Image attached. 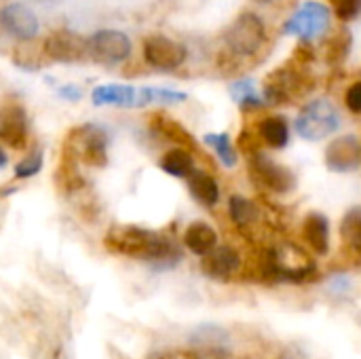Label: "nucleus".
Returning <instances> with one entry per match:
<instances>
[{
  "instance_id": "obj_1",
  "label": "nucleus",
  "mask_w": 361,
  "mask_h": 359,
  "mask_svg": "<svg viewBox=\"0 0 361 359\" xmlns=\"http://www.w3.org/2000/svg\"><path fill=\"white\" fill-rule=\"evenodd\" d=\"M104 245L112 254L144 260L159 269H169L182 258V252L169 237L133 224L112 226L104 237Z\"/></svg>"
},
{
  "instance_id": "obj_2",
  "label": "nucleus",
  "mask_w": 361,
  "mask_h": 359,
  "mask_svg": "<svg viewBox=\"0 0 361 359\" xmlns=\"http://www.w3.org/2000/svg\"><path fill=\"white\" fill-rule=\"evenodd\" d=\"M61 150L87 167L102 169L108 165V133L97 125H78L70 129Z\"/></svg>"
},
{
  "instance_id": "obj_3",
  "label": "nucleus",
  "mask_w": 361,
  "mask_h": 359,
  "mask_svg": "<svg viewBox=\"0 0 361 359\" xmlns=\"http://www.w3.org/2000/svg\"><path fill=\"white\" fill-rule=\"evenodd\" d=\"M341 127V112L338 108L326 99V97H317L311 99L296 116L294 121V129L302 140L309 142H319L330 138L332 133H336Z\"/></svg>"
},
{
  "instance_id": "obj_4",
  "label": "nucleus",
  "mask_w": 361,
  "mask_h": 359,
  "mask_svg": "<svg viewBox=\"0 0 361 359\" xmlns=\"http://www.w3.org/2000/svg\"><path fill=\"white\" fill-rule=\"evenodd\" d=\"M226 49L239 57H254L267 42V30L256 13H241L224 34Z\"/></svg>"
},
{
  "instance_id": "obj_5",
  "label": "nucleus",
  "mask_w": 361,
  "mask_h": 359,
  "mask_svg": "<svg viewBox=\"0 0 361 359\" xmlns=\"http://www.w3.org/2000/svg\"><path fill=\"white\" fill-rule=\"evenodd\" d=\"M247 174H250V180L256 188H262V190L273 193V195H288L296 188L294 174L286 165L267 157L264 152L250 157Z\"/></svg>"
},
{
  "instance_id": "obj_6",
  "label": "nucleus",
  "mask_w": 361,
  "mask_h": 359,
  "mask_svg": "<svg viewBox=\"0 0 361 359\" xmlns=\"http://www.w3.org/2000/svg\"><path fill=\"white\" fill-rule=\"evenodd\" d=\"M328 28H330V8L317 0H307L286 21L283 34L296 36L309 42V40L322 38L328 32Z\"/></svg>"
},
{
  "instance_id": "obj_7",
  "label": "nucleus",
  "mask_w": 361,
  "mask_h": 359,
  "mask_svg": "<svg viewBox=\"0 0 361 359\" xmlns=\"http://www.w3.org/2000/svg\"><path fill=\"white\" fill-rule=\"evenodd\" d=\"M309 89H313L311 78L302 76L298 70L279 68L267 76L264 89H262V99L271 106H281V104H290V102L302 97L305 93H309Z\"/></svg>"
},
{
  "instance_id": "obj_8",
  "label": "nucleus",
  "mask_w": 361,
  "mask_h": 359,
  "mask_svg": "<svg viewBox=\"0 0 361 359\" xmlns=\"http://www.w3.org/2000/svg\"><path fill=\"white\" fill-rule=\"evenodd\" d=\"M87 55L104 66H116L131 55V40L118 30H99L87 40Z\"/></svg>"
},
{
  "instance_id": "obj_9",
  "label": "nucleus",
  "mask_w": 361,
  "mask_h": 359,
  "mask_svg": "<svg viewBox=\"0 0 361 359\" xmlns=\"http://www.w3.org/2000/svg\"><path fill=\"white\" fill-rule=\"evenodd\" d=\"M30 129H27V114L25 108L15 102L6 99L0 104V142L8 148L21 150L27 146Z\"/></svg>"
},
{
  "instance_id": "obj_10",
  "label": "nucleus",
  "mask_w": 361,
  "mask_h": 359,
  "mask_svg": "<svg viewBox=\"0 0 361 359\" xmlns=\"http://www.w3.org/2000/svg\"><path fill=\"white\" fill-rule=\"evenodd\" d=\"M186 47L167 38V36H150L144 40V61L161 72H171L186 61Z\"/></svg>"
},
{
  "instance_id": "obj_11",
  "label": "nucleus",
  "mask_w": 361,
  "mask_h": 359,
  "mask_svg": "<svg viewBox=\"0 0 361 359\" xmlns=\"http://www.w3.org/2000/svg\"><path fill=\"white\" fill-rule=\"evenodd\" d=\"M44 55L59 63H76L87 55V40L72 30H55L47 36Z\"/></svg>"
},
{
  "instance_id": "obj_12",
  "label": "nucleus",
  "mask_w": 361,
  "mask_h": 359,
  "mask_svg": "<svg viewBox=\"0 0 361 359\" xmlns=\"http://www.w3.org/2000/svg\"><path fill=\"white\" fill-rule=\"evenodd\" d=\"M324 163L330 171L349 174L361 167V142L355 135H341L328 142Z\"/></svg>"
},
{
  "instance_id": "obj_13",
  "label": "nucleus",
  "mask_w": 361,
  "mask_h": 359,
  "mask_svg": "<svg viewBox=\"0 0 361 359\" xmlns=\"http://www.w3.org/2000/svg\"><path fill=\"white\" fill-rule=\"evenodd\" d=\"M241 254L233 245H218L201 258V271L216 281H231L241 271Z\"/></svg>"
},
{
  "instance_id": "obj_14",
  "label": "nucleus",
  "mask_w": 361,
  "mask_h": 359,
  "mask_svg": "<svg viewBox=\"0 0 361 359\" xmlns=\"http://www.w3.org/2000/svg\"><path fill=\"white\" fill-rule=\"evenodd\" d=\"M0 25L8 36L17 40H32L40 30L38 17L25 4H19V2L6 4L0 11Z\"/></svg>"
},
{
  "instance_id": "obj_15",
  "label": "nucleus",
  "mask_w": 361,
  "mask_h": 359,
  "mask_svg": "<svg viewBox=\"0 0 361 359\" xmlns=\"http://www.w3.org/2000/svg\"><path fill=\"white\" fill-rule=\"evenodd\" d=\"M300 233L313 254L328 256V252H330V220L324 214H319V212L307 214L302 220Z\"/></svg>"
},
{
  "instance_id": "obj_16",
  "label": "nucleus",
  "mask_w": 361,
  "mask_h": 359,
  "mask_svg": "<svg viewBox=\"0 0 361 359\" xmlns=\"http://www.w3.org/2000/svg\"><path fill=\"white\" fill-rule=\"evenodd\" d=\"M148 123H150V129H152L157 135H161V138L173 142L176 146L186 148V150H190V152L197 148V142H195V138L190 135V131H188L184 125H180L176 118L167 116L165 112H154V114H150Z\"/></svg>"
},
{
  "instance_id": "obj_17",
  "label": "nucleus",
  "mask_w": 361,
  "mask_h": 359,
  "mask_svg": "<svg viewBox=\"0 0 361 359\" xmlns=\"http://www.w3.org/2000/svg\"><path fill=\"white\" fill-rule=\"evenodd\" d=\"M182 241H184V245H186L188 252H192L195 256H201L203 258L212 250L218 248V233L207 222H192V224L186 226Z\"/></svg>"
},
{
  "instance_id": "obj_18",
  "label": "nucleus",
  "mask_w": 361,
  "mask_h": 359,
  "mask_svg": "<svg viewBox=\"0 0 361 359\" xmlns=\"http://www.w3.org/2000/svg\"><path fill=\"white\" fill-rule=\"evenodd\" d=\"M91 99L95 106H137V89L131 85H99L93 89Z\"/></svg>"
},
{
  "instance_id": "obj_19",
  "label": "nucleus",
  "mask_w": 361,
  "mask_h": 359,
  "mask_svg": "<svg viewBox=\"0 0 361 359\" xmlns=\"http://www.w3.org/2000/svg\"><path fill=\"white\" fill-rule=\"evenodd\" d=\"M188 190H190V197L203 207H214L220 203V186L216 178L203 169L192 171V176L188 178Z\"/></svg>"
},
{
  "instance_id": "obj_20",
  "label": "nucleus",
  "mask_w": 361,
  "mask_h": 359,
  "mask_svg": "<svg viewBox=\"0 0 361 359\" xmlns=\"http://www.w3.org/2000/svg\"><path fill=\"white\" fill-rule=\"evenodd\" d=\"M256 135L269 148L281 150L290 142V125L283 116H264L256 127Z\"/></svg>"
},
{
  "instance_id": "obj_21",
  "label": "nucleus",
  "mask_w": 361,
  "mask_h": 359,
  "mask_svg": "<svg viewBox=\"0 0 361 359\" xmlns=\"http://www.w3.org/2000/svg\"><path fill=\"white\" fill-rule=\"evenodd\" d=\"M55 184L66 195L80 193V190H85V184H87L82 174L78 171V161L63 150H61V159H59V165L55 171Z\"/></svg>"
},
{
  "instance_id": "obj_22",
  "label": "nucleus",
  "mask_w": 361,
  "mask_h": 359,
  "mask_svg": "<svg viewBox=\"0 0 361 359\" xmlns=\"http://www.w3.org/2000/svg\"><path fill=\"white\" fill-rule=\"evenodd\" d=\"M159 167H161V171H165L171 178H186L188 180L195 171V157L190 150L176 146L159 159Z\"/></svg>"
},
{
  "instance_id": "obj_23",
  "label": "nucleus",
  "mask_w": 361,
  "mask_h": 359,
  "mask_svg": "<svg viewBox=\"0 0 361 359\" xmlns=\"http://www.w3.org/2000/svg\"><path fill=\"white\" fill-rule=\"evenodd\" d=\"M341 239L343 245L361 258V207H353L343 216L341 222Z\"/></svg>"
},
{
  "instance_id": "obj_24",
  "label": "nucleus",
  "mask_w": 361,
  "mask_h": 359,
  "mask_svg": "<svg viewBox=\"0 0 361 359\" xmlns=\"http://www.w3.org/2000/svg\"><path fill=\"white\" fill-rule=\"evenodd\" d=\"M228 216L239 229H250L258 222V207L243 195H233L228 199Z\"/></svg>"
},
{
  "instance_id": "obj_25",
  "label": "nucleus",
  "mask_w": 361,
  "mask_h": 359,
  "mask_svg": "<svg viewBox=\"0 0 361 359\" xmlns=\"http://www.w3.org/2000/svg\"><path fill=\"white\" fill-rule=\"evenodd\" d=\"M231 97L239 104L241 110H254V108H262L267 102L258 95L256 91V83L252 78H239L235 80L231 87Z\"/></svg>"
},
{
  "instance_id": "obj_26",
  "label": "nucleus",
  "mask_w": 361,
  "mask_h": 359,
  "mask_svg": "<svg viewBox=\"0 0 361 359\" xmlns=\"http://www.w3.org/2000/svg\"><path fill=\"white\" fill-rule=\"evenodd\" d=\"M188 95L182 91L173 89H163V87H142L137 89V106H148V104H180L186 102Z\"/></svg>"
},
{
  "instance_id": "obj_27",
  "label": "nucleus",
  "mask_w": 361,
  "mask_h": 359,
  "mask_svg": "<svg viewBox=\"0 0 361 359\" xmlns=\"http://www.w3.org/2000/svg\"><path fill=\"white\" fill-rule=\"evenodd\" d=\"M353 44V36L347 28H341L338 32H334L328 42H326V61L328 63H341L347 59L349 51Z\"/></svg>"
},
{
  "instance_id": "obj_28",
  "label": "nucleus",
  "mask_w": 361,
  "mask_h": 359,
  "mask_svg": "<svg viewBox=\"0 0 361 359\" xmlns=\"http://www.w3.org/2000/svg\"><path fill=\"white\" fill-rule=\"evenodd\" d=\"M203 142H205L209 148H214L216 157L220 159V163H222L224 167H235V165H237L239 154H237V148L233 146L228 133H207V135L203 138Z\"/></svg>"
},
{
  "instance_id": "obj_29",
  "label": "nucleus",
  "mask_w": 361,
  "mask_h": 359,
  "mask_svg": "<svg viewBox=\"0 0 361 359\" xmlns=\"http://www.w3.org/2000/svg\"><path fill=\"white\" fill-rule=\"evenodd\" d=\"M42 163H44V161H42V152H40V150L27 154L25 159H21V161L15 165V178L25 180V178L36 176V174L42 169Z\"/></svg>"
},
{
  "instance_id": "obj_30",
  "label": "nucleus",
  "mask_w": 361,
  "mask_h": 359,
  "mask_svg": "<svg viewBox=\"0 0 361 359\" xmlns=\"http://www.w3.org/2000/svg\"><path fill=\"white\" fill-rule=\"evenodd\" d=\"M330 2L343 21H353L355 17H360L361 0H330Z\"/></svg>"
},
{
  "instance_id": "obj_31",
  "label": "nucleus",
  "mask_w": 361,
  "mask_h": 359,
  "mask_svg": "<svg viewBox=\"0 0 361 359\" xmlns=\"http://www.w3.org/2000/svg\"><path fill=\"white\" fill-rule=\"evenodd\" d=\"M237 144L243 150V154H247V157H254L260 152V140H258V135H252L250 131H241Z\"/></svg>"
},
{
  "instance_id": "obj_32",
  "label": "nucleus",
  "mask_w": 361,
  "mask_h": 359,
  "mask_svg": "<svg viewBox=\"0 0 361 359\" xmlns=\"http://www.w3.org/2000/svg\"><path fill=\"white\" fill-rule=\"evenodd\" d=\"M345 104L353 114H361V80L353 83L345 93Z\"/></svg>"
},
{
  "instance_id": "obj_33",
  "label": "nucleus",
  "mask_w": 361,
  "mask_h": 359,
  "mask_svg": "<svg viewBox=\"0 0 361 359\" xmlns=\"http://www.w3.org/2000/svg\"><path fill=\"white\" fill-rule=\"evenodd\" d=\"M38 2H42V4H49V6H57V4H61L63 0H38Z\"/></svg>"
},
{
  "instance_id": "obj_34",
  "label": "nucleus",
  "mask_w": 361,
  "mask_h": 359,
  "mask_svg": "<svg viewBox=\"0 0 361 359\" xmlns=\"http://www.w3.org/2000/svg\"><path fill=\"white\" fill-rule=\"evenodd\" d=\"M8 163V159H6V154H4V150L0 148V167H4Z\"/></svg>"
},
{
  "instance_id": "obj_35",
  "label": "nucleus",
  "mask_w": 361,
  "mask_h": 359,
  "mask_svg": "<svg viewBox=\"0 0 361 359\" xmlns=\"http://www.w3.org/2000/svg\"><path fill=\"white\" fill-rule=\"evenodd\" d=\"M260 4H273V2H277V0H258Z\"/></svg>"
}]
</instances>
